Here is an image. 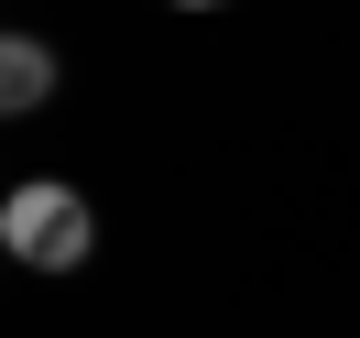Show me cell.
Here are the masks:
<instances>
[{
	"label": "cell",
	"mask_w": 360,
	"mask_h": 338,
	"mask_svg": "<svg viewBox=\"0 0 360 338\" xmlns=\"http://www.w3.org/2000/svg\"><path fill=\"white\" fill-rule=\"evenodd\" d=\"M0 251H11L22 273H88L98 207L77 197L66 175H22V186H0Z\"/></svg>",
	"instance_id": "1"
},
{
	"label": "cell",
	"mask_w": 360,
	"mask_h": 338,
	"mask_svg": "<svg viewBox=\"0 0 360 338\" xmlns=\"http://www.w3.org/2000/svg\"><path fill=\"white\" fill-rule=\"evenodd\" d=\"M55 88H66L55 44H44V33H11V22H0V120H33Z\"/></svg>",
	"instance_id": "2"
},
{
	"label": "cell",
	"mask_w": 360,
	"mask_h": 338,
	"mask_svg": "<svg viewBox=\"0 0 360 338\" xmlns=\"http://www.w3.org/2000/svg\"><path fill=\"white\" fill-rule=\"evenodd\" d=\"M164 11H229V0H164Z\"/></svg>",
	"instance_id": "3"
}]
</instances>
